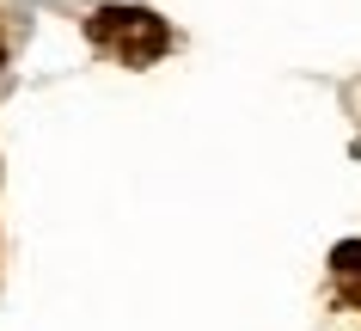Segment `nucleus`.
<instances>
[{"mask_svg": "<svg viewBox=\"0 0 361 331\" xmlns=\"http://www.w3.org/2000/svg\"><path fill=\"white\" fill-rule=\"evenodd\" d=\"M86 31H92V43H104L123 68H147V61H159L171 49L166 19H153L147 6H98L92 19H86Z\"/></svg>", "mask_w": 361, "mask_h": 331, "instance_id": "obj_1", "label": "nucleus"}, {"mask_svg": "<svg viewBox=\"0 0 361 331\" xmlns=\"http://www.w3.org/2000/svg\"><path fill=\"white\" fill-rule=\"evenodd\" d=\"M331 282H337L343 307H361V239H343L331 252Z\"/></svg>", "mask_w": 361, "mask_h": 331, "instance_id": "obj_2", "label": "nucleus"}, {"mask_svg": "<svg viewBox=\"0 0 361 331\" xmlns=\"http://www.w3.org/2000/svg\"><path fill=\"white\" fill-rule=\"evenodd\" d=\"M0 68H6V31H0Z\"/></svg>", "mask_w": 361, "mask_h": 331, "instance_id": "obj_3", "label": "nucleus"}]
</instances>
